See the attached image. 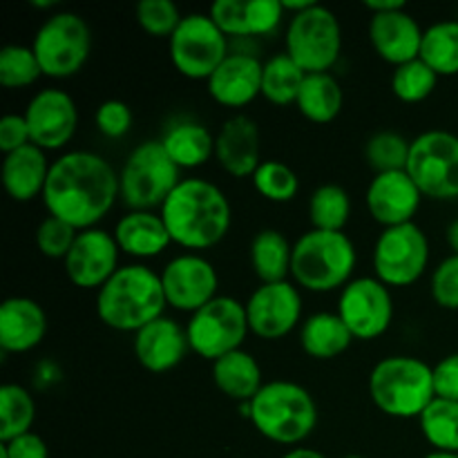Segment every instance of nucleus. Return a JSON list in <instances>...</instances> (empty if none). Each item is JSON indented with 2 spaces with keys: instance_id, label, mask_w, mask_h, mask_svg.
<instances>
[{
  "instance_id": "nucleus-1",
  "label": "nucleus",
  "mask_w": 458,
  "mask_h": 458,
  "mask_svg": "<svg viewBox=\"0 0 458 458\" xmlns=\"http://www.w3.org/2000/svg\"><path fill=\"white\" fill-rule=\"evenodd\" d=\"M40 197L52 217L63 219L76 231L97 228L114 201L121 199L119 173L97 152H65L49 168Z\"/></svg>"
},
{
  "instance_id": "nucleus-2",
  "label": "nucleus",
  "mask_w": 458,
  "mask_h": 458,
  "mask_svg": "<svg viewBox=\"0 0 458 458\" xmlns=\"http://www.w3.org/2000/svg\"><path fill=\"white\" fill-rule=\"evenodd\" d=\"M161 219L173 244L182 249L204 250L219 244L231 231V201L219 186L201 177L179 182L161 206Z\"/></svg>"
},
{
  "instance_id": "nucleus-3",
  "label": "nucleus",
  "mask_w": 458,
  "mask_h": 458,
  "mask_svg": "<svg viewBox=\"0 0 458 458\" xmlns=\"http://www.w3.org/2000/svg\"><path fill=\"white\" fill-rule=\"evenodd\" d=\"M168 300L161 273L146 264H125L98 289L97 316L114 331H141L164 316Z\"/></svg>"
},
{
  "instance_id": "nucleus-4",
  "label": "nucleus",
  "mask_w": 458,
  "mask_h": 458,
  "mask_svg": "<svg viewBox=\"0 0 458 458\" xmlns=\"http://www.w3.org/2000/svg\"><path fill=\"white\" fill-rule=\"evenodd\" d=\"M250 423L264 438L298 445L318 425V405L307 387L291 380H271L250 401Z\"/></svg>"
},
{
  "instance_id": "nucleus-5",
  "label": "nucleus",
  "mask_w": 458,
  "mask_h": 458,
  "mask_svg": "<svg viewBox=\"0 0 458 458\" xmlns=\"http://www.w3.org/2000/svg\"><path fill=\"white\" fill-rule=\"evenodd\" d=\"M356 262V246L343 231L311 228L293 244L291 276L302 289L329 293L352 282Z\"/></svg>"
},
{
  "instance_id": "nucleus-6",
  "label": "nucleus",
  "mask_w": 458,
  "mask_h": 458,
  "mask_svg": "<svg viewBox=\"0 0 458 458\" xmlns=\"http://www.w3.org/2000/svg\"><path fill=\"white\" fill-rule=\"evenodd\" d=\"M369 396L392 419H420L437 398L434 367L411 356L383 358L369 374Z\"/></svg>"
},
{
  "instance_id": "nucleus-7",
  "label": "nucleus",
  "mask_w": 458,
  "mask_h": 458,
  "mask_svg": "<svg viewBox=\"0 0 458 458\" xmlns=\"http://www.w3.org/2000/svg\"><path fill=\"white\" fill-rule=\"evenodd\" d=\"M182 168L165 152L161 139L139 143L119 173L121 201L130 210H155L179 186Z\"/></svg>"
},
{
  "instance_id": "nucleus-8",
  "label": "nucleus",
  "mask_w": 458,
  "mask_h": 458,
  "mask_svg": "<svg viewBox=\"0 0 458 458\" xmlns=\"http://www.w3.org/2000/svg\"><path fill=\"white\" fill-rule=\"evenodd\" d=\"M343 52V27L329 7L313 3L291 16L286 27V54L307 74H322L338 63Z\"/></svg>"
},
{
  "instance_id": "nucleus-9",
  "label": "nucleus",
  "mask_w": 458,
  "mask_h": 458,
  "mask_svg": "<svg viewBox=\"0 0 458 458\" xmlns=\"http://www.w3.org/2000/svg\"><path fill=\"white\" fill-rule=\"evenodd\" d=\"M31 49L45 76L70 79L89 58L92 30L79 13L58 12L36 30Z\"/></svg>"
},
{
  "instance_id": "nucleus-10",
  "label": "nucleus",
  "mask_w": 458,
  "mask_h": 458,
  "mask_svg": "<svg viewBox=\"0 0 458 458\" xmlns=\"http://www.w3.org/2000/svg\"><path fill=\"white\" fill-rule=\"evenodd\" d=\"M407 174L423 197L458 199V137L447 130H428L411 141Z\"/></svg>"
},
{
  "instance_id": "nucleus-11",
  "label": "nucleus",
  "mask_w": 458,
  "mask_h": 458,
  "mask_svg": "<svg viewBox=\"0 0 458 458\" xmlns=\"http://www.w3.org/2000/svg\"><path fill=\"white\" fill-rule=\"evenodd\" d=\"M249 331L246 307L228 295L210 300L206 307L192 313L186 325L188 344L192 352L213 362L242 349Z\"/></svg>"
},
{
  "instance_id": "nucleus-12",
  "label": "nucleus",
  "mask_w": 458,
  "mask_h": 458,
  "mask_svg": "<svg viewBox=\"0 0 458 458\" xmlns=\"http://www.w3.org/2000/svg\"><path fill=\"white\" fill-rule=\"evenodd\" d=\"M170 61L186 79L208 81L228 56V36L208 13H188L168 38Z\"/></svg>"
},
{
  "instance_id": "nucleus-13",
  "label": "nucleus",
  "mask_w": 458,
  "mask_h": 458,
  "mask_svg": "<svg viewBox=\"0 0 458 458\" xmlns=\"http://www.w3.org/2000/svg\"><path fill=\"white\" fill-rule=\"evenodd\" d=\"M429 264V240L419 224L385 228L374 244V271L383 284L410 286Z\"/></svg>"
},
{
  "instance_id": "nucleus-14",
  "label": "nucleus",
  "mask_w": 458,
  "mask_h": 458,
  "mask_svg": "<svg viewBox=\"0 0 458 458\" xmlns=\"http://www.w3.org/2000/svg\"><path fill=\"white\" fill-rule=\"evenodd\" d=\"M335 313L343 318L353 338H378L394 320V300L389 286L378 277H356L340 293Z\"/></svg>"
},
{
  "instance_id": "nucleus-15",
  "label": "nucleus",
  "mask_w": 458,
  "mask_h": 458,
  "mask_svg": "<svg viewBox=\"0 0 458 458\" xmlns=\"http://www.w3.org/2000/svg\"><path fill=\"white\" fill-rule=\"evenodd\" d=\"M244 307L250 334L264 340L284 338L302 320V295L289 280L258 286Z\"/></svg>"
},
{
  "instance_id": "nucleus-16",
  "label": "nucleus",
  "mask_w": 458,
  "mask_h": 458,
  "mask_svg": "<svg viewBox=\"0 0 458 458\" xmlns=\"http://www.w3.org/2000/svg\"><path fill=\"white\" fill-rule=\"evenodd\" d=\"M161 282L168 307L191 316L217 298V268L197 253H183L170 259L161 271Z\"/></svg>"
},
{
  "instance_id": "nucleus-17",
  "label": "nucleus",
  "mask_w": 458,
  "mask_h": 458,
  "mask_svg": "<svg viewBox=\"0 0 458 458\" xmlns=\"http://www.w3.org/2000/svg\"><path fill=\"white\" fill-rule=\"evenodd\" d=\"M31 143L40 150H61L79 128V110L65 89L45 88L31 97L25 107Z\"/></svg>"
},
{
  "instance_id": "nucleus-18",
  "label": "nucleus",
  "mask_w": 458,
  "mask_h": 458,
  "mask_svg": "<svg viewBox=\"0 0 458 458\" xmlns=\"http://www.w3.org/2000/svg\"><path fill=\"white\" fill-rule=\"evenodd\" d=\"M119 244L114 233L103 228L79 231L74 246L63 259L67 277L79 289H101L116 271H119Z\"/></svg>"
},
{
  "instance_id": "nucleus-19",
  "label": "nucleus",
  "mask_w": 458,
  "mask_h": 458,
  "mask_svg": "<svg viewBox=\"0 0 458 458\" xmlns=\"http://www.w3.org/2000/svg\"><path fill=\"white\" fill-rule=\"evenodd\" d=\"M420 199H423V192L419 191L414 179L407 174V170L374 174L365 195L367 210L374 217V222H378L385 228L414 222Z\"/></svg>"
},
{
  "instance_id": "nucleus-20",
  "label": "nucleus",
  "mask_w": 458,
  "mask_h": 458,
  "mask_svg": "<svg viewBox=\"0 0 458 458\" xmlns=\"http://www.w3.org/2000/svg\"><path fill=\"white\" fill-rule=\"evenodd\" d=\"M264 63L249 52H231L206 85L208 94L226 107H244L262 94Z\"/></svg>"
},
{
  "instance_id": "nucleus-21",
  "label": "nucleus",
  "mask_w": 458,
  "mask_h": 458,
  "mask_svg": "<svg viewBox=\"0 0 458 458\" xmlns=\"http://www.w3.org/2000/svg\"><path fill=\"white\" fill-rule=\"evenodd\" d=\"M423 31L419 21L407 9L371 13L369 18V40L376 54L394 67L420 58Z\"/></svg>"
},
{
  "instance_id": "nucleus-22",
  "label": "nucleus",
  "mask_w": 458,
  "mask_h": 458,
  "mask_svg": "<svg viewBox=\"0 0 458 458\" xmlns=\"http://www.w3.org/2000/svg\"><path fill=\"white\" fill-rule=\"evenodd\" d=\"M132 349L143 369L164 374L174 369L186 358L191 344H188L186 329L177 320L161 316L159 320L150 322L134 334Z\"/></svg>"
},
{
  "instance_id": "nucleus-23",
  "label": "nucleus",
  "mask_w": 458,
  "mask_h": 458,
  "mask_svg": "<svg viewBox=\"0 0 458 458\" xmlns=\"http://www.w3.org/2000/svg\"><path fill=\"white\" fill-rule=\"evenodd\" d=\"M215 157L233 177H253L262 164L258 123L246 114L231 116L215 137Z\"/></svg>"
},
{
  "instance_id": "nucleus-24",
  "label": "nucleus",
  "mask_w": 458,
  "mask_h": 458,
  "mask_svg": "<svg viewBox=\"0 0 458 458\" xmlns=\"http://www.w3.org/2000/svg\"><path fill=\"white\" fill-rule=\"evenodd\" d=\"M47 334V316L36 300L13 295L0 307V349L4 353H27L38 347Z\"/></svg>"
},
{
  "instance_id": "nucleus-25",
  "label": "nucleus",
  "mask_w": 458,
  "mask_h": 458,
  "mask_svg": "<svg viewBox=\"0 0 458 458\" xmlns=\"http://www.w3.org/2000/svg\"><path fill=\"white\" fill-rule=\"evenodd\" d=\"M114 240L123 253L139 259L157 258L173 244L164 219L155 210H128L116 222Z\"/></svg>"
},
{
  "instance_id": "nucleus-26",
  "label": "nucleus",
  "mask_w": 458,
  "mask_h": 458,
  "mask_svg": "<svg viewBox=\"0 0 458 458\" xmlns=\"http://www.w3.org/2000/svg\"><path fill=\"white\" fill-rule=\"evenodd\" d=\"M49 168L45 150L30 143L18 150L4 155L3 161V183L9 197L16 201H31L34 197L43 195L47 183Z\"/></svg>"
},
{
  "instance_id": "nucleus-27",
  "label": "nucleus",
  "mask_w": 458,
  "mask_h": 458,
  "mask_svg": "<svg viewBox=\"0 0 458 458\" xmlns=\"http://www.w3.org/2000/svg\"><path fill=\"white\" fill-rule=\"evenodd\" d=\"M213 383L224 396L237 403H250L258 396L262 383V369L253 353L237 349V352L226 353L219 360L213 362Z\"/></svg>"
},
{
  "instance_id": "nucleus-28",
  "label": "nucleus",
  "mask_w": 458,
  "mask_h": 458,
  "mask_svg": "<svg viewBox=\"0 0 458 458\" xmlns=\"http://www.w3.org/2000/svg\"><path fill=\"white\" fill-rule=\"evenodd\" d=\"M352 343V331L338 313H313L302 322V329H300V344H302L304 353H309L316 360L338 358L340 353L347 352Z\"/></svg>"
},
{
  "instance_id": "nucleus-29",
  "label": "nucleus",
  "mask_w": 458,
  "mask_h": 458,
  "mask_svg": "<svg viewBox=\"0 0 458 458\" xmlns=\"http://www.w3.org/2000/svg\"><path fill=\"white\" fill-rule=\"evenodd\" d=\"M165 152L179 168H199L215 155V137L199 121H177L161 137Z\"/></svg>"
},
{
  "instance_id": "nucleus-30",
  "label": "nucleus",
  "mask_w": 458,
  "mask_h": 458,
  "mask_svg": "<svg viewBox=\"0 0 458 458\" xmlns=\"http://www.w3.org/2000/svg\"><path fill=\"white\" fill-rule=\"evenodd\" d=\"M250 267L262 284L284 282L291 276V259H293V244L286 240L284 233L276 228H264L250 242Z\"/></svg>"
},
{
  "instance_id": "nucleus-31",
  "label": "nucleus",
  "mask_w": 458,
  "mask_h": 458,
  "mask_svg": "<svg viewBox=\"0 0 458 458\" xmlns=\"http://www.w3.org/2000/svg\"><path fill=\"white\" fill-rule=\"evenodd\" d=\"M344 103L343 88L338 81L329 74H307L298 94V110L313 123H331L340 114Z\"/></svg>"
},
{
  "instance_id": "nucleus-32",
  "label": "nucleus",
  "mask_w": 458,
  "mask_h": 458,
  "mask_svg": "<svg viewBox=\"0 0 458 458\" xmlns=\"http://www.w3.org/2000/svg\"><path fill=\"white\" fill-rule=\"evenodd\" d=\"M304 79H307V72L289 54H276L264 63L262 97L276 106H289V103L298 101Z\"/></svg>"
},
{
  "instance_id": "nucleus-33",
  "label": "nucleus",
  "mask_w": 458,
  "mask_h": 458,
  "mask_svg": "<svg viewBox=\"0 0 458 458\" xmlns=\"http://www.w3.org/2000/svg\"><path fill=\"white\" fill-rule=\"evenodd\" d=\"M420 58L438 76L458 74V21H438L423 31Z\"/></svg>"
},
{
  "instance_id": "nucleus-34",
  "label": "nucleus",
  "mask_w": 458,
  "mask_h": 458,
  "mask_svg": "<svg viewBox=\"0 0 458 458\" xmlns=\"http://www.w3.org/2000/svg\"><path fill=\"white\" fill-rule=\"evenodd\" d=\"M36 420V401L25 387L7 383L0 387V443L31 432Z\"/></svg>"
},
{
  "instance_id": "nucleus-35",
  "label": "nucleus",
  "mask_w": 458,
  "mask_h": 458,
  "mask_svg": "<svg viewBox=\"0 0 458 458\" xmlns=\"http://www.w3.org/2000/svg\"><path fill=\"white\" fill-rule=\"evenodd\" d=\"M420 432L434 452L458 454V403L434 398L419 419Z\"/></svg>"
},
{
  "instance_id": "nucleus-36",
  "label": "nucleus",
  "mask_w": 458,
  "mask_h": 458,
  "mask_svg": "<svg viewBox=\"0 0 458 458\" xmlns=\"http://www.w3.org/2000/svg\"><path fill=\"white\" fill-rule=\"evenodd\" d=\"M352 215L349 192L338 183H322L309 199V219L318 231H343Z\"/></svg>"
},
{
  "instance_id": "nucleus-37",
  "label": "nucleus",
  "mask_w": 458,
  "mask_h": 458,
  "mask_svg": "<svg viewBox=\"0 0 458 458\" xmlns=\"http://www.w3.org/2000/svg\"><path fill=\"white\" fill-rule=\"evenodd\" d=\"M410 148L411 141H407L403 134L392 132V130H383V132H376L367 141L365 159L376 174L396 173V170L407 168Z\"/></svg>"
},
{
  "instance_id": "nucleus-38",
  "label": "nucleus",
  "mask_w": 458,
  "mask_h": 458,
  "mask_svg": "<svg viewBox=\"0 0 458 458\" xmlns=\"http://www.w3.org/2000/svg\"><path fill=\"white\" fill-rule=\"evenodd\" d=\"M438 83V74L423 61L414 58L410 63H403L392 74V89L401 101L420 103L434 92Z\"/></svg>"
},
{
  "instance_id": "nucleus-39",
  "label": "nucleus",
  "mask_w": 458,
  "mask_h": 458,
  "mask_svg": "<svg viewBox=\"0 0 458 458\" xmlns=\"http://www.w3.org/2000/svg\"><path fill=\"white\" fill-rule=\"evenodd\" d=\"M253 186L264 199L286 204L293 199L300 191V179L293 170L277 159H267L259 164L253 174Z\"/></svg>"
},
{
  "instance_id": "nucleus-40",
  "label": "nucleus",
  "mask_w": 458,
  "mask_h": 458,
  "mask_svg": "<svg viewBox=\"0 0 458 458\" xmlns=\"http://www.w3.org/2000/svg\"><path fill=\"white\" fill-rule=\"evenodd\" d=\"M43 76L34 49L25 45H7L0 49V85L9 89L27 88Z\"/></svg>"
},
{
  "instance_id": "nucleus-41",
  "label": "nucleus",
  "mask_w": 458,
  "mask_h": 458,
  "mask_svg": "<svg viewBox=\"0 0 458 458\" xmlns=\"http://www.w3.org/2000/svg\"><path fill=\"white\" fill-rule=\"evenodd\" d=\"M137 22L152 36H173L182 22V12L173 0H141L134 9Z\"/></svg>"
},
{
  "instance_id": "nucleus-42",
  "label": "nucleus",
  "mask_w": 458,
  "mask_h": 458,
  "mask_svg": "<svg viewBox=\"0 0 458 458\" xmlns=\"http://www.w3.org/2000/svg\"><path fill=\"white\" fill-rule=\"evenodd\" d=\"M76 235H79V231L74 226H70L63 219L47 215L40 222V226L36 228V246H38V250L45 258L65 259L70 249L74 246Z\"/></svg>"
},
{
  "instance_id": "nucleus-43",
  "label": "nucleus",
  "mask_w": 458,
  "mask_h": 458,
  "mask_svg": "<svg viewBox=\"0 0 458 458\" xmlns=\"http://www.w3.org/2000/svg\"><path fill=\"white\" fill-rule=\"evenodd\" d=\"M282 0H246V30L249 36H267L277 30L284 18Z\"/></svg>"
},
{
  "instance_id": "nucleus-44",
  "label": "nucleus",
  "mask_w": 458,
  "mask_h": 458,
  "mask_svg": "<svg viewBox=\"0 0 458 458\" xmlns=\"http://www.w3.org/2000/svg\"><path fill=\"white\" fill-rule=\"evenodd\" d=\"M432 298L438 307L458 311V255H450L434 268Z\"/></svg>"
},
{
  "instance_id": "nucleus-45",
  "label": "nucleus",
  "mask_w": 458,
  "mask_h": 458,
  "mask_svg": "<svg viewBox=\"0 0 458 458\" xmlns=\"http://www.w3.org/2000/svg\"><path fill=\"white\" fill-rule=\"evenodd\" d=\"M94 123H97L98 132L103 137L121 139L132 128V110H130L128 103L119 101V98H110V101H103L98 106L97 114H94Z\"/></svg>"
},
{
  "instance_id": "nucleus-46",
  "label": "nucleus",
  "mask_w": 458,
  "mask_h": 458,
  "mask_svg": "<svg viewBox=\"0 0 458 458\" xmlns=\"http://www.w3.org/2000/svg\"><path fill=\"white\" fill-rule=\"evenodd\" d=\"M208 16L226 36H249L246 30V0H217Z\"/></svg>"
},
{
  "instance_id": "nucleus-47",
  "label": "nucleus",
  "mask_w": 458,
  "mask_h": 458,
  "mask_svg": "<svg viewBox=\"0 0 458 458\" xmlns=\"http://www.w3.org/2000/svg\"><path fill=\"white\" fill-rule=\"evenodd\" d=\"M434 392L437 398L458 403V353H450L434 365Z\"/></svg>"
},
{
  "instance_id": "nucleus-48",
  "label": "nucleus",
  "mask_w": 458,
  "mask_h": 458,
  "mask_svg": "<svg viewBox=\"0 0 458 458\" xmlns=\"http://www.w3.org/2000/svg\"><path fill=\"white\" fill-rule=\"evenodd\" d=\"M31 134L27 125L25 114H4L0 119V150L4 155L18 150L22 146H30Z\"/></svg>"
},
{
  "instance_id": "nucleus-49",
  "label": "nucleus",
  "mask_w": 458,
  "mask_h": 458,
  "mask_svg": "<svg viewBox=\"0 0 458 458\" xmlns=\"http://www.w3.org/2000/svg\"><path fill=\"white\" fill-rule=\"evenodd\" d=\"M0 458H49V452L38 434L27 432L12 441L0 443Z\"/></svg>"
},
{
  "instance_id": "nucleus-50",
  "label": "nucleus",
  "mask_w": 458,
  "mask_h": 458,
  "mask_svg": "<svg viewBox=\"0 0 458 458\" xmlns=\"http://www.w3.org/2000/svg\"><path fill=\"white\" fill-rule=\"evenodd\" d=\"M365 7L371 13H383V12H394V9H405V0H367Z\"/></svg>"
},
{
  "instance_id": "nucleus-51",
  "label": "nucleus",
  "mask_w": 458,
  "mask_h": 458,
  "mask_svg": "<svg viewBox=\"0 0 458 458\" xmlns=\"http://www.w3.org/2000/svg\"><path fill=\"white\" fill-rule=\"evenodd\" d=\"M282 458H327L322 452L311 450V447H293V450L286 452Z\"/></svg>"
},
{
  "instance_id": "nucleus-52",
  "label": "nucleus",
  "mask_w": 458,
  "mask_h": 458,
  "mask_svg": "<svg viewBox=\"0 0 458 458\" xmlns=\"http://www.w3.org/2000/svg\"><path fill=\"white\" fill-rule=\"evenodd\" d=\"M282 4H284L286 12H291L295 16V13L304 12V9H309L313 4V0H282Z\"/></svg>"
},
{
  "instance_id": "nucleus-53",
  "label": "nucleus",
  "mask_w": 458,
  "mask_h": 458,
  "mask_svg": "<svg viewBox=\"0 0 458 458\" xmlns=\"http://www.w3.org/2000/svg\"><path fill=\"white\" fill-rule=\"evenodd\" d=\"M445 237H447V244H450L452 249V255H458V219H454V222L447 226Z\"/></svg>"
},
{
  "instance_id": "nucleus-54",
  "label": "nucleus",
  "mask_w": 458,
  "mask_h": 458,
  "mask_svg": "<svg viewBox=\"0 0 458 458\" xmlns=\"http://www.w3.org/2000/svg\"><path fill=\"white\" fill-rule=\"evenodd\" d=\"M31 4H34V7H40V9H49V7H54V0H31Z\"/></svg>"
},
{
  "instance_id": "nucleus-55",
  "label": "nucleus",
  "mask_w": 458,
  "mask_h": 458,
  "mask_svg": "<svg viewBox=\"0 0 458 458\" xmlns=\"http://www.w3.org/2000/svg\"><path fill=\"white\" fill-rule=\"evenodd\" d=\"M423 458H458V454H450V452H429V454Z\"/></svg>"
},
{
  "instance_id": "nucleus-56",
  "label": "nucleus",
  "mask_w": 458,
  "mask_h": 458,
  "mask_svg": "<svg viewBox=\"0 0 458 458\" xmlns=\"http://www.w3.org/2000/svg\"><path fill=\"white\" fill-rule=\"evenodd\" d=\"M343 458H367V456H360V454H349V456H343Z\"/></svg>"
}]
</instances>
